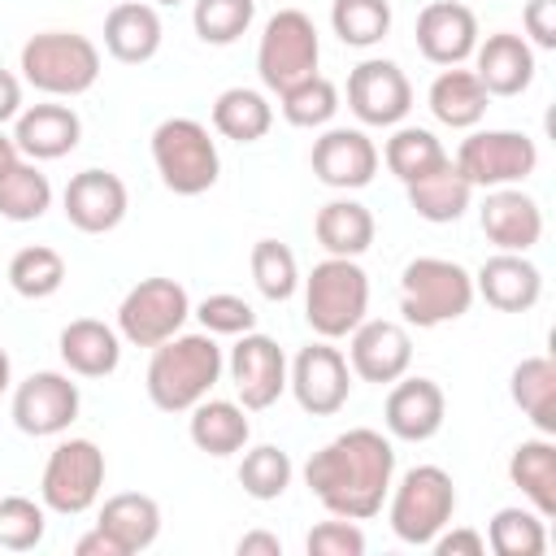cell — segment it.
<instances>
[{
	"instance_id": "7bdbcfd3",
	"label": "cell",
	"mask_w": 556,
	"mask_h": 556,
	"mask_svg": "<svg viewBox=\"0 0 556 556\" xmlns=\"http://www.w3.org/2000/svg\"><path fill=\"white\" fill-rule=\"evenodd\" d=\"M256 17V0H195L191 26L204 43H235Z\"/></svg>"
},
{
	"instance_id": "681fc988",
	"label": "cell",
	"mask_w": 556,
	"mask_h": 556,
	"mask_svg": "<svg viewBox=\"0 0 556 556\" xmlns=\"http://www.w3.org/2000/svg\"><path fill=\"white\" fill-rule=\"evenodd\" d=\"M74 556H126V552H122V543H117L109 530L96 526V530H87V534L74 543Z\"/></svg>"
},
{
	"instance_id": "ba28073f",
	"label": "cell",
	"mask_w": 556,
	"mask_h": 556,
	"mask_svg": "<svg viewBox=\"0 0 556 556\" xmlns=\"http://www.w3.org/2000/svg\"><path fill=\"white\" fill-rule=\"evenodd\" d=\"M317 61H321V39H317L313 17L304 9H278L265 22L261 43H256V74H261V83L274 96H282L300 78L317 74Z\"/></svg>"
},
{
	"instance_id": "52a82bcc",
	"label": "cell",
	"mask_w": 556,
	"mask_h": 556,
	"mask_svg": "<svg viewBox=\"0 0 556 556\" xmlns=\"http://www.w3.org/2000/svg\"><path fill=\"white\" fill-rule=\"evenodd\" d=\"M152 165L174 195H204L222 174L217 143L195 117H165L152 130Z\"/></svg>"
},
{
	"instance_id": "3957f363",
	"label": "cell",
	"mask_w": 556,
	"mask_h": 556,
	"mask_svg": "<svg viewBox=\"0 0 556 556\" xmlns=\"http://www.w3.org/2000/svg\"><path fill=\"white\" fill-rule=\"evenodd\" d=\"M22 78L43 91L74 100L96 87L100 78V48L78 30H39L22 43Z\"/></svg>"
},
{
	"instance_id": "ffe728a7",
	"label": "cell",
	"mask_w": 556,
	"mask_h": 556,
	"mask_svg": "<svg viewBox=\"0 0 556 556\" xmlns=\"http://www.w3.org/2000/svg\"><path fill=\"white\" fill-rule=\"evenodd\" d=\"M478 48V17L469 4L456 0H434L417 13V52L430 65H460Z\"/></svg>"
},
{
	"instance_id": "d4e9b609",
	"label": "cell",
	"mask_w": 556,
	"mask_h": 556,
	"mask_svg": "<svg viewBox=\"0 0 556 556\" xmlns=\"http://www.w3.org/2000/svg\"><path fill=\"white\" fill-rule=\"evenodd\" d=\"M56 352H61L70 374H78V378H109L122 365V334L113 326L96 321V317H74L61 330Z\"/></svg>"
},
{
	"instance_id": "44dd1931",
	"label": "cell",
	"mask_w": 556,
	"mask_h": 556,
	"mask_svg": "<svg viewBox=\"0 0 556 556\" xmlns=\"http://www.w3.org/2000/svg\"><path fill=\"white\" fill-rule=\"evenodd\" d=\"M478 222L500 252H530L543 239V208L521 187H491Z\"/></svg>"
},
{
	"instance_id": "74e56055",
	"label": "cell",
	"mask_w": 556,
	"mask_h": 556,
	"mask_svg": "<svg viewBox=\"0 0 556 556\" xmlns=\"http://www.w3.org/2000/svg\"><path fill=\"white\" fill-rule=\"evenodd\" d=\"M486 547L495 556H543L547 530L534 508H500L486 526Z\"/></svg>"
},
{
	"instance_id": "f35d334b",
	"label": "cell",
	"mask_w": 556,
	"mask_h": 556,
	"mask_svg": "<svg viewBox=\"0 0 556 556\" xmlns=\"http://www.w3.org/2000/svg\"><path fill=\"white\" fill-rule=\"evenodd\" d=\"M330 26L348 48H374L391 30V4L387 0H334Z\"/></svg>"
},
{
	"instance_id": "60d3db41",
	"label": "cell",
	"mask_w": 556,
	"mask_h": 556,
	"mask_svg": "<svg viewBox=\"0 0 556 556\" xmlns=\"http://www.w3.org/2000/svg\"><path fill=\"white\" fill-rule=\"evenodd\" d=\"M278 100H282V117H287L291 126H300V130L326 126V122L339 113V87H334L330 78H321V74L300 78V83L287 87Z\"/></svg>"
},
{
	"instance_id": "f907efd6",
	"label": "cell",
	"mask_w": 556,
	"mask_h": 556,
	"mask_svg": "<svg viewBox=\"0 0 556 556\" xmlns=\"http://www.w3.org/2000/svg\"><path fill=\"white\" fill-rule=\"evenodd\" d=\"M239 556H282V539L269 534V530H248L239 543H235Z\"/></svg>"
},
{
	"instance_id": "277c9868",
	"label": "cell",
	"mask_w": 556,
	"mask_h": 556,
	"mask_svg": "<svg viewBox=\"0 0 556 556\" xmlns=\"http://www.w3.org/2000/svg\"><path fill=\"white\" fill-rule=\"evenodd\" d=\"M473 304V274L447 256H413L400 274V313L417 330L465 317Z\"/></svg>"
},
{
	"instance_id": "7dc6e473",
	"label": "cell",
	"mask_w": 556,
	"mask_h": 556,
	"mask_svg": "<svg viewBox=\"0 0 556 556\" xmlns=\"http://www.w3.org/2000/svg\"><path fill=\"white\" fill-rule=\"evenodd\" d=\"M521 22L539 48H556V0H526Z\"/></svg>"
},
{
	"instance_id": "4316f807",
	"label": "cell",
	"mask_w": 556,
	"mask_h": 556,
	"mask_svg": "<svg viewBox=\"0 0 556 556\" xmlns=\"http://www.w3.org/2000/svg\"><path fill=\"white\" fill-rule=\"evenodd\" d=\"M191 443L208 456H235L248 447L252 439V421H248V408L235 404V400H200L191 408V426H187Z\"/></svg>"
},
{
	"instance_id": "6da1fadb",
	"label": "cell",
	"mask_w": 556,
	"mask_h": 556,
	"mask_svg": "<svg viewBox=\"0 0 556 556\" xmlns=\"http://www.w3.org/2000/svg\"><path fill=\"white\" fill-rule=\"evenodd\" d=\"M391 478H395V447L382 430H369V426L334 434L304 465V482L321 500V508L348 521L378 517L391 491Z\"/></svg>"
},
{
	"instance_id": "f6af8a7d",
	"label": "cell",
	"mask_w": 556,
	"mask_h": 556,
	"mask_svg": "<svg viewBox=\"0 0 556 556\" xmlns=\"http://www.w3.org/2000/svg\"><path fill=\"white\" fill-rule=\"evenodd\" d=\"M195 317L208 334H248L256 326V308L243 300V295H230V291H217V295H204L195 304Z\"/></svg>"
},
{
	"instance_id": "8fae6325",
	"label": "cell",
	"mask_w": 556,
	"mask_h": 556,
	"mask_svg": "<svg viewBox=\"0 0 556 556\" xmlns=\"http://www.w3.org/2000/svg\"><path fill=\"white\" fill-rule=\"evenodd\" d=\"M469 187H517L534 174L539 165V148L530 135L521 130H473L452 161Z\"/></svg>"
},
{
	"instance_id": "c3c4849f",
	"label": "cell",
	"mask_w": 556,
	"mask_h": 556,
	"mask_svg": "<svg viewBox=\"0 0 556 556\" xmlns=\"http://www.w3.org/2000/svg\"><path fill=\"white\" fill-rule=\"evenodd\" d=\"M430 547L439 552V556H482L486 552V539L478 534V530H469V526H456V530H439L434 539H430Z\"/></svg>"
},
{
	"instance_id": "e0dca14e",
	"label": "cell",
	"mask_w": 556,
	"mask_h": 556,
	"mask_svg": "<svg viewBox=\"0 0 556 556\" xmlns=\"http://www.w3.org/2000/svg\"><path fill=\"white\" fill-rule=\"evenodd\" d=\"M313 174L317 182L334 191H361L378 174V148L365 130L352 126H330L321 139H313Z\"/></svg>"
},
{
	"instance_id": "30bf717a",
	"label": "cell",
	"mask_w": 556,
	"mask_h": 556,
	"mask_svg": "<svg viewBox=\"0 0 556 556\" xmlns=\"http://www.w3.org/2000/svg\"><path fill=\"white\" fill-rule=\"evenodd\" d=\"M191 317V295L174 278H143L117 304V334L135 348H156L182 330Z\"/></svg>"
},
{
	"instance_id": "1f68e13d",
	"label": "cell",
	"mask_w": 556,
	"mask_h": 556,
	"mask_svg": "<svg viewBox=\"0 0 556 556\" xmlns=\"http://www.w3.org/2000/svg\"><path fill=\"white\" fill-rule=\"evenodd\" d=\"M469 195H473V187H469L465 174L452 165V156H447L439 169H430V174H421L417 182H408V204H413V213H417L421 222H434V226L456 222V217L469 208Z\"/></svg>"
},
{
	"instance_id": "83f0119b",
	"label": "cell",
	"mask_w": 556,
	"mask_h": 556,
	"mask_svg": "<svg viewBox=\"0 0 556 556\" xmlns=\"http://www.w3.org/2000/svg\"><path fill=\"white\" fill-rule=\"evenodd\" d=\"M508 482L534 504L543 521L556 517V443L547 434L517 443L508 456Z\"/></svg>"
},
{
	"instance_id": "d6986e66",
	"label": "cell",
	"mask_w": 556,
	"mask_h": 556,
	"mask_svg": "<svg viewBox=\"0 0 556 556\" xmlns=\"http://www.w3.org/2000/svg\"><path fill=\"white\" fill-rule=\"evenodd\" d=\"M443 417H447V395L434 378H395L382 404V421L391 439H404V443L434 439L443 430Z\"/></svg>"
},
{
	"instance_id": "ab89813d",
	"label": "cell",
	"mask_w": 556,
	"mask_h": 556,
	"mask_svg": "<svg viewBox=\"0 0 556 556\" xmlns=\"http://www.w3.org/2000/svg\"><path fill=\"white\" fill-rule=\"evenodd\" d=\"M252 282L265 300L282 304L295 295L300 287V265H295V252L278 239H256L252 243Z\"/></svg>"
},
{
	"instance_id": "cb8c5ba5",
	"label": "cell",
	"mask_w": 556,
	"mask_h": 556,
	"mask_svg": "<svg viewBox=\"0 0 556 556\" xmlns=\"http://www.w3.org/2000/svg\"><path fill=\"white\" fill-rule=\"evenodd\" d=\"M13 122H17L13 126V143L30 161H56V156L74 152L78 139H83V122H78V113L70 104H30Z\"/></svg>"
},
{
	"instance_id": "7a4b0ae2",
	"label": "cell",
	"mask_w": 556,
	"mask_h": 556,
	"mask_svg": "<svg viewBox=\"0 0 556 556\" xmlns=\"http://www.w3.org/2000/svg\"><path fill=\"white\" fill-rule=\"evenodd\" d=\"M222 348L208 330L200 334H174L152 348L148 361V400L161 413H191L222 378Z\"/></svg>"
},
{
	"instance_id": "bcb514c9",
	"label": "cell",
	"mask_w": 556,
	"mask_h": 556,
	"mask_svg": "<svg viewBox=\"0 0 556 556\" xmlns=\"http://www.w3.org/2000/svg\"><path fill=\"white\" fill-rule=\"evenodd\" d=\"M304 547H308V556H365V530L348 517L321 521L308 530Z\"/></svg>"
},
{
	"instance_id": "603a6c76",
	"label": "cell",
	"mask_w": 556,
	"mask_h": 556,
	"mask_svg": "<svg viewBox=\"0 0 556 556\" xmlns=\"http://www.w3.org/2000/svg\"><path fill=\"white\" fill-rule=\"evenodd\" d=\"M473 74L486 87V96H521L534 83V48L513 30H495L478 39Z\"/></svg>"
},
{
	"instance_id": "9a60e30c",
	"label": "cell",
	"mask_w": 556,
	"mask_h": 556,
	"mask_svg": "<svg viewBox=\"0 0 556 556\" xmlns=\"http://www.w3.org/2000/svg\"><path fill=\"white\" fill-rule=\"evenodd\" d=\"M61 208H65V222L83 235H109L122 226L126 208H130V195H126V182L113 174V169H83L65 182V195H61Z\"/></svg>"
},
{
	"instance_id": "b9f144b4",
	"label": "cell",
	"mask_w": 556,
	"mask_h": 556,
	"mask_svg": "<svg viewBox=\"0 0 556 556\" xmlns=\"http://www.w3.org/2000/svg\"><path fill=\"white\" fill-rule=\"evenodd\" d=\"M291 473H295L291 456L274 443H261V447L243 452V460H239V486L252 500H278L291 486Z\"/></svg>"
},
{
	"instance_id": "d590c367",
	"label": "cell",
	"mask_w": 556,
	"mask_h": 556,
	"mask_svg": "<svg viewBox=\"0 0 556 556\" xmlns=\"http://www.w3.org/2000/svg\"><path fill=\"white\" fill-rule=\"evenodd\" d=\"M65 282V256L48 243H30L22 252H13L9 261V287L22 295V300H48L56 295Z\"/></svg>"
},
{
	"instance_id": "7402d4cb",
	"label": "cell",
	"mask_w": 556,
	"mask_h": 556,
	"mask_svg": "<svg viewBox=\"0 0 556 556\" xmlns=\"http://www.w3.org/2000/svg\"><path fill=\"white\" fill-rule=\"evenodd\" d=\"M473 295H482L500 313H530L543 295V274L526 252H495L473 274Z\"/></svg>"
},
{
	"instance_id": "f546056e",
	"label": "cell",
	"mask_w": 556,
	"mask_h": 556,
	"mask_svg": "<svg viewBox=\"0 0 556 556\" xmlns=\"http://www.w3.org/2000/svg\"><path fill=\"white\" fill-rule=\"evenodd\" d=\"M486 87L478 83L473 70H460V65H447L434 83H430V113L452 126V130H469L486 117Z\"/></svg>"
},
{
	"instance_id": "11a10c76",
	"label": "cell",
	"mask_w": 556,
	"mask_h": 556,
	"mask_svg": "<svg viewBox=\"0 0 556 556\" xmlns=\"http://www.w3.org/2000/svg\"><path fill=\"white\" fill-rule=\"evenodd\" d=\"M156 4H182V0H156Z\"/></svg>"
},
{
	"instance_id": "4fadbf2b",
	"label": "cell",
	"mask_w": 556,
	"mask_h": 556,
	"mask_svg": "<svg viewBox=\"0 0 556 556\" xmlns=\"http://www.w3.org/2000/svg\"><path fill=\"white\" fill-rule=\"evenodd\" d=\"M348 109L361 126H400L413 109V83L395 61L369 56L348 74Z\"/></svg>"
},
{
	"instance_id": "7c38bea8",
	"label": "cell",
	"mask_w": 556,
	"mask_h": 556,
	"mask_svg": "<svg viewBox=\"0 0 556 556\" xmlns=\"http://www.w3.org/2000/svg\"><path fill=\"white\" fill-rule=\"evenodd\" d=\"M287 387L308 417H334L352 395V365L339 348H330V339H321L295 352Z\"/></svg>"
},
{
	"instance_id": "4dcf8cb0",
	"label": "cell",
	"mask_w": 556,
	"mask_h": 556,
	"mask_svg": "<svg viewBox=\"0 0 556 556\" xmlns=\"http://www.w3.org/2000/svg\"><path fill=\"white\" fill-rule=\"evenodd\" d=\"M313 235L330 256H361L374 243V213L361 200H330L313 217Z\"/></svg>"
},
{
	"instance_id": "9c48e42d",
	"label": "cell",
	"mask_w": 556,
	"mask_h": 556,
	"mask_svg": "<svg viewBox=\"0 0 556 556\" xmlns=\"http://www.w3.org/2000/svg\"><path fill=\"white\" fill-rule=\"evenodd\" d=\"M104 491V452L91 439H61L43 465L39 500L61 517L87 513Z\"/></svg>"
},
{
	"instance_id": "5b68a950",
	"label": "cell",
	"mask_w": 556,
	"mask_h": 556,
	"mask_svg": "<svg viewBox=\"0 0 556 556\" xmlns=\"http://www.w3.org/2000/svg\"><path fill=\"white\" fill-rule=\"evenodd\" d=\"M369 313V274L352 256H326L304 278V317L317 339H348Z\"/></svg>"
},
{
	"instance_id": "d6a6232c",
	"label": "cell",
	"mask_w": 556,
	"mask_h": 556,
	"mask_svg": "<svg viewBox=\"0 0 556 556\" xmlns=\"http://www.w3.org/2000/svg\"><path fill=\"white\" fill-rule=\"evenodd\" d=\"M274 126V104L252 87H226L213 100V130L235 143H256Z\"/></svg>"
},
{
	"instance_id": "f1b7e54d",
	"label": "cell",
	"mask_w": 556,
	"mask_h": 556,
	"mask_svg": "<svg viewBox=\"0 0 556 556\" xmlns=\"http://www.w3.org/2000/svg\"><path fill=\"white\" fill-rule=\"evenodd\" d=\"M100 530H109L126 556L135 552H148L161 534V504L152 495H139V491H122V495H109L104 508H100Z\"/></svg>"
},
{
	"instance_id": "f5cc1de1",
	"label": "cell",
	"mask_w": 556,
	"mask_h": 556,
	"mask_svg": "<svg viewBox=\"0 0 556 556\" xmlns=\"http://www.w3.org/2000/svg\"><path fill=\"white\" fill-rule=\"evenodd\" d=\"M22 161V152H17V143H13V135H0V178L13 169Z\"/></svg>"
},
{
	"instance_id": "db71d44e",
	"label": "cell",
	"mask_w": 556,
	"mask_h": 556,
	"mask_svg": "<svg viewBox=\"0 0 556 556\" xmlns=\"http://www.w3.org/2000/svg\"><path fill=\"white\" fill-rule=\"evenodd\" d=\"M9 382H13V365H9V352L0 348V395L9 391Z\"/></svg>"
},
{
	"instance_id": "5bb4252c",
	"label": "cell",
	"mask_w": 556,
	"mask_h": 556,
	"mask_svg": "<svg viewBox=\"0 0 556 556\" xmlns=\"http://www.w3.org/2000/svg\"><path fill=\"white\" fill-rule=\"evenodd\" d=\"M78 404H83L78 400V382H70V374L39 369V374L17 382V391H13V421H17L22 434L52 439V434L74 426Z\"/></svg>"
},
{
	"instance_id": "ac0fdd59",
	"label": "cell",
	"mask_w": 556,
	"mask_h": 556,
	"mask_svg": "<svg viewBox=\"0 0 556 556\" xmlns=\"http://www.w3.org/2000/svg\"><path fill=\"white\" fill-rule=\"evenodd\" d=\"M348 339H352L348 343V365L365 382H378V387L395 382L413 365V339H408V326H400V321H387V317L369 321L365 317Z\"/></svg>"
},
{
	"instance_id": "2e32d148",
	"label": "cell",
	"mask_w": 556,
	"mask_h": 556,
	"mask_svg": "<svg viewBox=\"0 0 556 556\" xmlns=\"http://www.w3.org/2000/svg\"><path fill=\"white\" fill-rule=\"evenodd\" d=\"M230 382L239 391V404L248 413L269 408L282 391H287V356L269 334H239V343L230 348Z\"/></svg>"
},
{
	"instance_id": "8d00e7d4",
	"label": "cell",
	"mask_w": 556,
	"mask_h": 556,
	"mask_svg": "<svg viewBox=\"0 0 556 556\" xmlns=\"http://www.w3.org/2000/svg\"><path fill=\"white\" fill-rule=\"evenodd\" d=\"M52 204V182L39 165L17 161L4 178H0V217L9 222H39Z\"/></svg>"
},
{
	"instance_id": "484cf974",
	"label": "cell",
	"mask_w": 556,
	"mask_h": 556,
	"mask_svg": "<svg viewBox=\"0 0 556 556\" xmlns=\"http://www.w3.org/2000/svg\"><path fill=\"white\" fill-rule=\"evenodd\" d=\"M161 13L152 4H139V0H126V4H113L109 17H104V48L113 61L122 65H143L161 52Z\"/></svg>"
},
{
	"instance_id": "e575fe53",
	"label": "cell",
	"mask_w": 556,
	"mask_h": 556,
	"mask_svg": "<svg viewBox=\"0 0 556 556\" xmlns=\"http://www.w3.org/2000/svg\"><path fill=\"white\" fill-rule=\"evenodd\" d=\"M382 161H387V169L408 187V182H417L421 174L439 169V165L447 161V152H443V143H439L426 126H395V135H391L387 148H382Z\"/></svg>"
},
{
	"instance_id": "8992f818",
	"label": "cell",
	"mask_w": 556,
	"mask_h": 556,
	"mask_svg": "<svg viewBox=\"0 0 556 556\" xmlns=\"http://www.w3.org/2000/svg\"><path fill=\"white\" fill-rule=\"evenodd\" d=\"M391 495V508H387V521H391V534L408 547H430V539L452 526V513H456V482L447 469L439 465H413Z\"/></svg>"
},
{
	"instance_id": "ee69618b",
	"label": "cell",
	"mask_w": 556,
	"mask_h": 556,
	"mask_svg": "<svg viewBox=\"0 0 556 556\" xmlns=\"http://www.w3.org/2000/svg\"><path fill=\"white\" fill-rule=\"evenodd\" d=\"M43 530H48L43 504H35L26 495L0 500V547L4 552H35L43 543Z\"/></svg>"
},
{
	"instance_id": "816d5d0a",
	"label": "cell",
	"mask_w": 556,
	"mask_h": 556,
	"mask_svg": "<svg viewBox=\"0 0 556 556\" xmlns=\"http://www.w3.org/2000/svg\"><path fill=\"white\" fill-rule=\"evenodd\" d=\"M17 113H22V83L9 70H0V126L13 122Z\"/></svg>"
},
{
	"instance_id": "836d02e7",
	"label": "cell",
	"mask_w": 556,
	"mask_h": 556,
	"mask_svg": "<svg viewBox=\"0 0 556 556\" xmlns=\"http://www.w3.org/2000/svg\"><path fill=\"white\" fill-rule=\"evenodd\" d=\"M513 404L539 426V434H556V365L552 356H526L513 369Z\"/></svg>"
}]
</instances>
